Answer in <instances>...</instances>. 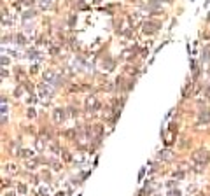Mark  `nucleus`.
<instances>
[{
  "instance_id": "nucleus-1",
  "label": "nucleus",
  "mask_w": 210,
  "mask_h": 196,
  "mask_svg": "<svg viewBox=\"0 0 210 196\" xmlns=\"http://www.w3.org/2000/svg\"><path fill=\"white\" fill-rule=\"evenodd\" d=\"M209 159H210V154L207 151H196V152L193 154V161H196L200 166H205V165L209 163Z\"/></svg>"
},
{
  "instance_id": "nucleus-2",
  "label": "nucleus",
  "mask_w": 210,
  "mask_h": 196,
  "mask_svg": "<svg viewBox=\"0 0 210 196\" xmlns=\"http://www.w3.org/2000/svg\"><path fill=\"white\" fill-rule=\"evenodd\" d=\"M158 28H161V23H158V21H145L144 25H142V30H144V33H154Z\"/></svg>"
},
{
  "instance_id": "nucleus-3",
  "label": "nucleus",
  "mask_w": 210,
  "mask_h": 196,
  "mask_svg": "<svg viewBox=\"0 0 210 196\" xmlns=\"http://www.w3.org/2000/svg\"><path fill=\"white\" fill-rule=\"evenodd\" d=\"M98 109H100V103H98L96 97H88V98H86V110H88L89 114L96 112Z\"/></svg>"
},
{
  "instance_id": "nucleus-4",
  "label": "nucleus",
  "mask_w": 210,
  "mask_h": 196,
  "mask_svg": "<svg viewBox=\"0 0 210 196\" xmlns=\"http://www.w3.org/2000/svg\"><path fill=\"white\" fill-rule=\"evenodd\" d=\"M39 93H40V98L49 100V98L53 97V88L47 86V84H39Z\"/></svg>"
},
{
  "instance_id": "nucleus-5",
  "label": "nucleus",
  "mask_w": 210,
  "mask_h": 196,
  "mask_svg": "<svg viewBox=\"0 0 210 196\" xmlns=\"http://www.w3.org/2000/svg\"><path fill=\"white\" fill-rule=\"evenodd\" d=\"M53 119H54V123H63L65 121V110L63 109H54L53 110Z\"/></svg>"
},
{
  "instance_id": "nucleus-6",
  "label": "nucleus",
  "mask_w": 210,
  "mask_h": 196,
  "mask_svg": "<svg viewBox=\"0 0 210 196\" xmlns=\"http://www.w3.org/2000/svg\"><path fill=\"white\" fill-rule=\"evenodd\" d=\"M198 119H200V123H210V110H201Z\"/></svg>"
},
{
  "instance_id": "nucleus-7",
  "label": "nucleus",
  "mask_w": 210,
  "mask_h": 196,
  "mask_svg": "<svg viewBox=\"0 0 210 196\" xmlns=\"http://www.w3.org/2000/svg\"><path fill=\"white\" fill-rule=\"evenodd\" d=\"M33 154H35V151H32V149H21V152H19V156L23 159H30Z\"/></svg>"
},
{
  "instance_id": "nucleus-8",
  "label": "nucleus",
  "mask_w": 210,
  "mask_h": 196,
  "mask_svg": "<svg viewBox=\"0 0 210 196\" xmlns=\"http://www.w3.org/2000/svg\"><path fill=\"white\" fill-rule=\"evenodd\" d=\"M173 158V154L170 151H163V152H159V159H163V161H170Z\"/></svg>"
},
{
  "instance_id": "nucleus-9",
  "label": "nucleus",
  "mask_w": 210,
  "mask_h": 196,
  "mask_svg": "<svg viewBox=\"0 0 210 196\" xmlns=\"http://www.w3.org/2000/svg\"><path fill=\"white\" fill-rule=\"evenodd\" d=\"M35 149H37V151H44V149H46L44 138H37V140H35Z\"/></svg>"
},
{
  "instance_id": "nucleus-10",
  "label": "nucleus",
  "mask_w": 210,
  "mask_h": 196,
  "mask_svg": "<svg viewBox=\"0 0 210 196\" xmlns=\"http://www.w3.org/2000/svg\"><path fill=\"white\" fill-rule=\"evenodd\" d=\"M37 195L39 196H49V187L47 186H40L37 189Z\"/></svg>"
},
{
  "instance_id": "nucleus-11",
  "label": "nucleus",
  "mask_w": 210,
  "mask_h": 196,
  "mask_svg": "<svg viewBox=\"0 0 210 196\" xmlns=\"http://www.w3.org/2000/svg\"><path fill=\"white\" fill-rule=\"evenodd\" d=\"M18 147H19L18 142H12V144H11V154H12V156H19L21 151H18Z\"/></svg>"
},
{
  "instance_id": "nucleus-12",
  "label": "nucleus",
  "mask_w": 210,
  "mask_h": 196,
  "mask_svg": "<svg viewBox=\"0 0 210 196\" xmlns=\"http://www.w3.org/2000/svg\"><path fill=\"white\" fill-rule=\"evenodd\" d=\"M44 79L47 81V82H51V81H54L56 75H54V72L53 70H47V72H44Z\"/></svg>"
},
{
  "instance_id": "nucleus-13",
  "label": "nucleus",
  "mask_w": 210,
  "mask_h": 196,
  "mask_svg": "<svg viewBox=\"0 0 210 196\" xmlns=\"http://www.w3.org/2000/svg\"><path fill=\"white\" fill-rule=\"evenodd\" d=\"M93 133L100 138L102 137V133H103V126H102V124H95V126H93Z\"/></svg>"
},
{
  "instance_id": "nucleus-14",
  "label": "nucleus",
  "mask_w": 210,
  "mask_h": 196,
  "mask_svg": "<svg viewBox=\"0 0 210 196\" xmlns=\"http://www.w3.org/2000/svg\"><path fill=\"white\" fill-rule=\"evenodd\" d=\"M16 40H18L16 44H19V46H25V44H26V37H25L23 33H18V35H16Z\"/></svg>"
},
{
  "instance_id": "nucleus-15",
  "label": "nucleus",
  "mask_w": 210,
  "mask_h": 196,
  "mask_svg": "<svg viewBox=\"0 0 210 196\" xmlns=\"http://www.w3.org/2000/svg\"><path fill=\"white\" fill-rule=\"evenodd\" d=\"M28 58H32V60L39 58V51L37 49H30V51H28Z\"/></svg>"
},
{
  "instance_id": "nucleus-16",
  "label": "nucleus",
  "mask_w": 210,
  "mask_h": 196,
  "mask_svg": "<svg viewBox=\"0 0 210 196\" xmlns=\"http://www.w3.org/2000/svg\"><path fill=\"white\" fill-rule=\"evenodd\" d=\"M74 159H76L77 163H84V161H86V156H84L82 152H79V154H76V158H74Z\"/></svg>"
},
{
  "instance_id": "nucleus-17",
  "label": "nucleus",
  "mask_w": 210,
  "mask_h": 196,
  "mask_svg": "<svg viewBox=\"0 0 210 196\" xmlns=\"http://www.w3.org/2000/svg\"><path fill=\"white\" fill-rule=\"evenodd\" d=\"M51 166H53L54 170H61V163L56 161V159H51Z\"/></svg>"
},
{
  "instance_id": "nucleus-18",
  "label": "nucleus",
  "mask_w": 210,
  "mask_h": 196,
  "mask_svg": "<svg viewBox=\"0 0 210 196\" xmlns=\"http://www.w3.org/2000/svg\"><path fill=\"white\" fill-rule=\"evenodd\" d=\"M35 16V11H26L25 14H23V20H30V18H33Z\"/></svg>"
},
{
  "instance_id": "nucleus-19",
  "label": "nucleus",
  "mask_w": 210,
  "mask_h": 196,
  "mask_svg": "<svg viewBox=\"0 0 210 196\" xmlns=\"http://www.w3.org/2000/svg\"><path fill=\"white\" fill-rule=\"evenodd\" d=\"M7 172H9L11 175H14V173L18 172V168H16V165H7Z\"/></svg>"
},
{
  "instance_id": "nucleus-20",
  "label": "nucleus",
  "mask_w": 210,
  "mask_h": 196,
  "mask_svg": "<svg viewBox=\"0 0 210 196\" xmlns=\"http://www.w3.org/2000/svg\"><path fill=\"white\" fill-rule=\"evenodd\" d=\"M18 193H19L21 196L26 195V186H25V184H18Z\"/></svg>"
},
{
  "instance_id": "nucleus-21",
  "label": "nucleus",
  "mask_w": 210,
  "mask_h": 196,
  "mask_svg": "<svg viewBox=\"0 0 210 196\" xmlns=\"http://www.w3.org/2000/svg\"><path fill=\"white\" fill-rule=\"evenodd\" d=\"M203 60H205V61L210 60V47H205V49H203Z\"/></svg>"
},
{
  "instance_id": "nucleus-22",
  "label": "nucleus",
  "mask_w": 210,
  "mask_h": 196,
  "mask_svg": "<svg viewBox=\"0 0 210 196\" xmlns=\"http://www.w3.org/2000/svg\"><path fill=\"white\" fill-rule=\"evenodd\" d=\"M49 147H51V151H53V152H54V154H61V151H60V147H58L56 144H51V145H49Z\"/></svg>"
},
{
  "instance_id": "nucleus-23",
  "label": "nucleus",
  "mask_w": 210,
  "mask_h": 196,
  "mask_svg": "<svg viewBox=\"0 0 210 196\" xmlns=\"http://www.w3.org/2000/svg\"><path fill=\"white\" fill-rule=\"evenodd\" d=\"M40 7H42V9L51 7V0H42V2H40Z\"/></svg>"
},
{
  "instance_id": "nucleus-24",
  "label": "nucleus",
  "mask_w": 210,
  "mask_h": 196,
  "mask_svg": "<svg viewBox=\"0 0 210 196\" xmlns=\"http://www.w3.org/2000/svg\"><path fill=\"white\" fill-rule=\"evenodd\" d=\"M26 166H28L30 170H33V168L37 166V161H26Z\"/></svg>"
},
{
  "instance_id": "nucleus-25",
  "label": "nucleus",
  "mask_w": 210,
  "mask_h": 196,
  "mask_svg": "<svg viewBox=\"0 0 210 196\" xmlns=\"http://www.w3.org/2000/svg\"><path fill=\"white\" fill-rule=\"evenodd\" d=\"M63 159H65V161H72L74 158H72V154H70V152H63Z\"/></svg>"
},
{
  "instance_id": "nucleus-26",
  "label": "nucleus",
  "mask_w": 210,
  "mask_h": 196,
  "mask_svg": "<svg viewBox=\"0 0 210 196\" xmlns=\"http://www.w3.org/2000/svg\"><path fill=\"white\" fill-rule=\"evenodd\" d=\"M26 116L28 118H35V109H28L26 110Z\"/></svg>"
},
{
  "instance_id": "nucleus-27",
  "label": "nucleus",
  "mask_w": 210,
  "mask_h": 196,
  "mask_svg": "<svg viewBox=\"0 0 210 196\" xmlns=\"http://www.w3.org/2000/svg\"><path fill=\"white\" fill-rule=\"evenodd\" d=\"M68 110H70V116H72V118H77V109H74V107H70Z\"/></svg>"
},
{
  "instance_id": "nucleus-28",
  "label": "nucleus",
  "mask_w": 210,
  "mask_h": 196,
  "mask_svg": "<svg viewBox=\"0 0 210 196\" xmlns=\"http://www.w3.org/2000/svg\"><path fill=\"white\" fill-rule=\"evenodd\" d=\"M37 70H39L37 65H32V67H30V74H37Z\"/></svg>"
},
{
  "instance_id": "nucleus-29",
  "label": "nucleus",
  "mask_w": 210,
  "mask_h": 196,
  "mask_svg": "<svg viewBox=\"0 0 210 196\" xmlns=\"http://www.w3.org/2000/svg\"><path fill=\"white\" fill-rule=\"evenodd\" d=\"M65 135H67V137H68V138H72V137H74V135H76V130H68V131H67Z\"/></svg>"
},
{
  "instance_id": "nucleus-30",
  "label": "nucleus",
  "mask_w": 210,
  "mask_h": 196,
  "mask_svg": "<svg viewBox=\"0 0 210 196\" xmlns=\"http://www.w3.org/2000/svg\"><path fill=\"white\" fill-rule=\"evenodd\" d=\"M21 93H23V88H16V89H14V95H16V97H19Z\"/></svg>"
},
{
  "instance_id": "nucleus-31",
  "label": "nucleus",
  "mask_w": 210,
  "mask_h": 196,
  "mask_svg": "<svg viewBox=\"0 0 210 196\" xmlns=\"http://www.w3.org/2000/svg\"><path fill=\"white\" fill-rule=\"evenodd\" d=\"M168 196H180V193L175 189V191H170V193H168Z\"/></svg>"
},
{
  "instance_id": "nucleus-32",
  "label": "nucleus",
  "mask_w": 210,
  "mask_h": 196,
  "mask_svg": "<svg viewBox=\"0 0 210 196\" xmlns=\"http://www.w3.org/2000/svg\"><path fill=\"white\" fill-rule=\"evenodd\" d=\"M205 98H210V86L205 88Z\"/></svg>"
},
{
  "instance_id": "nucleus-33",
  "label": "nucleus",
  "mask_w": 210,
  "mask_h": 196,
  "mask_svg": "<svg viewBox=\"0 0 210 196\" xmlns=\"http://www.w3.org/2000/svg\"><path fill=\"white\" fill-rule=\"evenodd\" d=\"M7 63H9V58H5V56H2V65H4V67H5V65H7Z\"/></svg>"
},
{
  "instance_id": "nucleus-34",
  "label": "nucleus",
  "mask_w": 210,
  "mask_h": 196,
  "mask_svg": "<svg viewBox=\"0 0 210 196\" xmlns=\"http://www.w3.org/2000/svg\"><path fill=\"white\" fill-rule=\"evenodd\" d=\"M68 23H70V26H72V25L76 23V18H74V16H70V21H68Z\"/></svg>"
},
{
  "instance_id": "nucleus-35",
  "label": "nucleus",
  "mask_w": 210,
  "mask_h": 196,
  "mask_svg": "<svg viewBox=\"0 0 210 196\" xmlns=\"http://www.w3.org/2000/svg\"><path fill=\"white\" fill-rule=\"evenodd\" d=\"M56 196H65V193H63V191H61V193H58Z\"/></svg>"
},
{
  "instance_id": "nucleus-36",
  "label": "nucleus",
  "mask_w": 210,
  "mask_h": 196,
  "mask_svg": "<svg viewBox=\"0 0 210 196\" xmlns=\"http://www.w3.org/2000/svg\"><path fill=\"white\" fill-rule=\"evenodd\" d=\"M209 20H210V14H209Z\"/></svg>"
},
{
  "instance_id": "nucleus-37",
  "label": "nucleus",
  "mask_w": 210,
  "mask_h": 196,
  "mask_svg": "<svg viewBox=\"0 0 210 196\" xmlns=\"http://www.w3.org/2000/svg\"><path fill=\"white\" fill-rule=\"evenodd\" d=\"M154 196H156V195H154Z\"/></svg>"
}]
</instances>
